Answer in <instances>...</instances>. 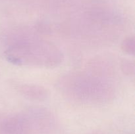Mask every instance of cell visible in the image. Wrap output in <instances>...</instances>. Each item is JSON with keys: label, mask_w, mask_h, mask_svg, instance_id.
<instances>
[{"label": "cell", "mask_w": 135, "mask_h": 134, "mask_svg": "<svg viewBox=\"0 0 135 134\" xmlns=\"http://www.w3.org/2000/svg\"><path fill=\"white\" fill-rule=\"evenodd\" d=\"M52 119L45 110H34L3 119L0 125L3 134H33L51 127Z\"/></svg>", "instance_id": "cell-2"}, {"label": "cell", "mask_w": 135, "mask_h": 134, "mask_svg": "<svg viewBox=\"0 0 135 134\" xmlns=\"http://www.w3.org/2000/svg\"><path fill=\"white\" fill-rule=\"evenodd\" d=\"M15 87L21 95L32 101H42L48 97V91L44 87L28 84H15Z\"/></svg>", "instance_id": "cell-4"}, {"label": "cell", "mask_w": 135, "mask_h": 134, "mask_svg": "<svg viewBox=\"0 0 135 134\" xmlns=\"http://www.w3.org/2000/svg\"><path fill=\"white\" fill-rule=\"evenodd\" d=\"M121 49L123 52L133 55L135 49V39L134 35L129 36L125 38L121 43Z\"/></svg>", "instance_id": "cell-5"}, {"label": "cell", "mask_w": 135, "mask_h": 134, "mask_svg": "<svg viewBox=\"0 0 135 134\" xmlns=\"http://www.w3.org/2000/svg\"><path fill=\"white\" fill-rule=\"evenodd\" d=\"M67 94L75 99L100 101L109 98L111 89L105 83L96 78L83 75L66 76L61 83Z\"/></svg>", "instance_id": "cell-3"}, {"label": "cell", "mask_w": 135, "mask_h": 134, "mask_svg": "<svg viewBox=\"0 0 135 134\" xmlns=\"http://www.w3.org/2000/svg\"><path fill=\"white\" fill-rule=\"evenodd\" d=\"M121 69L125 74L133 76L134 74V63L127 59H124L121 63Z\"/></svg>", "instance_id": "cell-6"}, {"label": "cell", "mask_w": 135, "mask_h": 134, "mask_svg": "<svg viewBox=\"0 0 135 134\" xmlns=\"http://www.w3.org/2000/svg\"><path fill=\"white\" fill-rule=\"evenodd\" d=\"M8 61L22 66L51 68L63 60V53L51 42L42 39H23L13 43L5 52Z\"/></svg>", "instance_id": "cell-1"}]
</instances>
